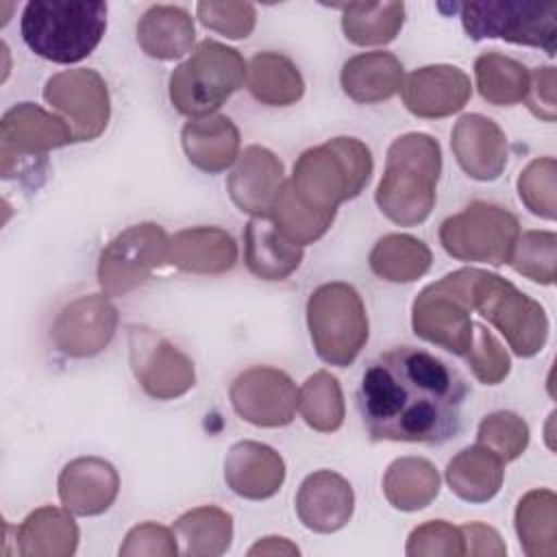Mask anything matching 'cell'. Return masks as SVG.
<instances>
[{"label":"cell","instance_id":"1","mask_svg":"<svg viewBox=\"0 0 557 557\" xmlns=\"http://www.w3.org/2000/svg\"><path fill=\"white\" fill-rule=\"evenodd\" d=\"M466 381L435 355L396 346L363 370L357 405L376 442L442 444L461 429Z\"/></svg>","mask_w":557,"mask_h":557},{"label":"cell","instance_id":"2","mask_svg":"<svg viewBox=\"0 0 557 557\" xmlns=\"http://www.w3.org/2000/svg\"><path fill=\"white\" fill-rule=\"evenodd\" d=\"M370 176V148L357 137H333L305 150L285 185L302 207L335 220L337 207L359 196Z\"/></svg>","mask_w":557,"mask_h":557},{"label":"cell","instance_id":"3","mask_svg":"<svg viewBox=\"0 0 557 557\" xmlns=\"http://www.w3.org/2000/svg\"><path fill=\"white\" fill-rule=\"evenodd\" d=\"M442 172V150L426 133H407L387 148L385 170L374 200L385 218L398 226L422 224L435 205Z\"/></svg>","mask_w":557,"mask_h":557},{"label":"cell","instance_id":"4","mask_svg":"<svg viewBox=\"0 0 557 557\" xmlns=\"http://www.w3.org/2000/svg\"><path fill=\"white\" fill-rule=\"evenodd\" d=\"M24 44L52 63H78L89 57L107 30V2L33 0L20 22Z\"/></svg>","mask_w":557,"mask_h":557},{"label":"cell","instance_id":"5","mask_svg":"<svg viewBox=\"0 0 557 557\" xmlns=\"http://www.w3.org/2000/svg\"><path fill=\"white\" fill-rule=\"evenodd\" d=\"M246 72L248 65L239 50L215 39H205L170 74V100L183 115H211L244 85Z\"/></svg>","mask_w":557,"mask_h":557},{"label":"cell","instance_id":"6","mask_svg":"<svg viewBox=\"0 0 557 557\" xmlns=\"http://www.w3.org/2000/svg\"><path fill=\"white\" fill-rule=\"evenodd\" d=\"M307 326L324 363L350 366L368 342V313L359 292L342 281L324 283L307 300Z\"/></svg>","mask_w":557,"mask_h":557},{"label":"cell","instance_id":"7","mask_svg":"<svg viewBox=\"0 0 557 557\" xmlns=\"http://www.w3.org/2000/svg\"><path fill=\"white\" fill-rule=\"evenodd\" d=\"M459 17L470 39H505L520 46L557 50V2L470 0L459 4Z\"/></svg>","mask_w":557,"mask_h":557},{"label":"cell","instance_id":"8","mask_svg":"<svg viewBox=\"0 0 557 557\" xmlns=\"http://www.w3.org/2000/svg\"><path fill=\"white\" fill-rule=\"evenodd\" d=\"M474 272L476 268L455 270L416 296L411 326L418 337L453 355L463 357L468 352L474 333L470 318Z\"/></svg>","mask_w":557,"mask_h":557},{"label":"cell","instance_id":"9","mask_svg":"<svg viewBox=\"0 0 557 557\" xmlns=\"http://www.w3.org/2000/svg\"><path fill=\"white\" fill-rule=\"evenodd\" d=\"M472 309L490 320L518 357H535L548 337V318L540 302L522 294L507 278L476 270L472 281Z\"/></svg>","mask_w":557,"mask_h":557},{"label":"cell","instance_id":"10","mask_svg":"<svg viewBox=\"0 0 557 557\" xmlns=\"http://www.w3.org/2000/svg\"><path fill=\"white\" fill-rule=\"evenodd\" d=\"M520 235L518 218L505 207L474 200L440 226L444 250L459 261L503 265Z\"/></svg>","mask_w":557,"mask_h":557},{"label":"cell","instance_id":"11","mask_svg":"<svg viewBox=\"0 0 557 557\" xmlns=\"http://www.w3.org/2000/svg\"><path fill=\"white\" fill-rule=\"evenodd\" d=\"M170 237L154 222L128 226L100 252L98 285L104 296H126L168 261Z\"/></svg>","mask_w":557,"mask_h":557},{"label":"cell","instance_id":"12","mask_svg":"<svg viewBox=\"0 0 557 557\" xmlns=\"http://www.w3.org/2000/svg\"><path fill=\"white\" fill-rule=\"evenodd\" d=\"M44 100L61 113L74 141H91L109 124V89L96 70L76 67L50 76L44 85Z\"/></svg>","mask_w":557,"mask_h":557},{"label":"cell","instance_id":"13","mask_svg":"<svg viewBox=\"0 0 557 557\" xmlns=\"http://www.w3.org/2000/svg\"><path fill=\"white\" fill-rule=\"evenodd\" d=\"M72 141V131L61 115L48 113L33 102H20L0 120V172L11 178L22 168V161L46 157L48 150Z\"/></svg>","mask_w":557,"mask_h":557},{"label":"cell","instance_id":"14","mask_svg":"<svg viewBox=\"0 0 557 557\" xmlns=\"http://www.w3.org/2000/svg\"><path fill=\"white\" fill-rule=\"evenodd\" d=\"M131 368L144 392L157 400L187 394L196 383L194 361L146 326L128 329Z\"/></svg>","mask_w":557,"mask_h":557},{"label":"cell","instance_id":"15","mask_svg":"<svg viewBox=\"0 0 557 557\" xmlns=\"http://www.w3.org/2000/svg\"><path fill=\"white\" fill-rule=\"evenodd\" d=\"M235 413L255 426H285L298 409V389L278 368L252 366L228 389Z\"/></svg>","mask_w":557,"mask_h":557},{"label":"cell","instance_id":"16","mask_svg":"<svg viewBox=\"0 0 557 557\" xmlns=\"http://www.w3.org/2000/svg\"><path fill=\"white\" fill-rule=\"evenodd\" d=\"M115 329L117 309L111 305L109 296L91 294L61 309L50 329V337L63 355L85 359L102 352L113 339Z\"/></svg>","mask_w":557,"mask_h":557},{"label":"cell","instance_id":"17","mask_svg":"<svg viewBox=\"0 0 557 557\" xmlns=\"http://www.w3.org/2000/svg\"><path fill=\"white\" fill-rule=\"evenodd\" d=\"M283 185L285 172L281 159L263 146H248L228 174L226 191L239 211L252 218H268Z\"/></svg>","mask_w":557,"mask_h":557},{"label":"cell","instance_id":"18","mask_svg":"<svg viewBox=\"0 0 557 557\" xmlns=\"http://www.w3.org/2000/svg\"><path fill=\"white\" fill-rule=\"evenodd\" d=\"M400 91L409 113L437 120L461 111L470 100L472 87L468 74L457 65H426L413 70Z\"/></svg>","mask_w":557,"mask_h":557},{"label":"cell","instance_id":"19","mask_svg":"<svg viewBox=\"0 0 557 557\" xmlns=\"http://www.w3.org/2000/svg\"><path fill=\"white\" fill-rule=\"evenodd\" d=\"M450 148L461 170L474 181L498 178L509 159L505 133L481 113L459 117L450 135Z\"/></svg>","mask_w":557,"mask_h":557},{"label":"cell","instance_id":"20","mask_svg":"<svg viewBox=\"0 0 557 557\" xmlns=\"http://www.w3.org/2000/svg\"><path fill=\"white\" fill-rule=\"evenodd\" d=\"M120 492L117 470L100 457H76L59 474L61 505L74 516L107 511Z\"/></svg>","mask_w":557,"mask_h":557},{"label":"cell","instance_id":"21","mask_svg":"<svg viewBox=\"0 0 557 557\" xmlns=\"http://www.w3.org/2000/svg\"><path fill=\"white\" fill-rule=\"evenodd\" d=\"M224 481L242 498L263 500L274 496L285 481V461L268 444L244 440L228 448Z\"/></svg>","mask_w":557,"mask_h":557},{"label":"cell","instance_id":"22","mask_svg":"<svg viewBox=\"0 0 557 557\" xmlns=\"http://www.w3.org/2000/svg\"><path fill=\"white\" fill-rule=\"evenodd\" d=\"M352 507L355 494L350 483L333 470L309 474L296 494V513L300 522L315 533H335L346 527Z\"/></svg>","mask_w":557,"mask_h":557},{"label":"cell","instance_id":"23","mask_svg":"<svg viewBox=\"0 0 557 557\" xmlns=\"http://www.w3.org/2000/svg\"><path fill=\"white\" fill-rule=\"evenodd\" d=\"M168 261L194 274H222L237 261L235 239L218 226H191L170 237Z\"/></svg>","mask_w":557,"mask_h":557},{"label":"cell","instance_id":"24","mask_svg":"<svg viewBox=\"0 0 557 557\" xmlns=\"http://www.w3.org/2000/svg\"><path fill=\"white\" fill-rule=\"evenodd\" d=\"M181 144L189 163L207 174L224 172L239 157V131L218 113L191 117L181 131Z\"/></svg>","mask_w":557,"mask_h":557},{"label":"cell","instance_id":"25","mask_svg":"<svg viewBox=\"0 0 557 557\" xmlns=\"http://www.w3.org/2000/svg\"><path fill=\"white\" fill-rule=\"evenodd\" d=\"M403 63L385 50L363 52L348 59L342 67L339 83L348 98L361 104L389 100L403 87Z\"/></svg>","mask_w":557,"mask_h":557},{"label":"cell","instance_id":"26","mask_svg":"<svg viewBox=\"0 0 557 557\" xmlns=\"http://www.w3.org/2000/svg\"><path fill=\"white\" fill-rule=\"evenodd\" d=\"M244 261L263 281H283L302 263V246L285 239L270 218H252L244 231Z\"/></svg>","mask_w":557,"mask_h":557},{"label":"cell","instance_id":"27","mask_svg":"<svg viewBox=\"0 0 557 557\" xmlns=\"http://www.w3.org/2000/svg\"><path fill=\"white\" fill-rule=\"evenodd\" d=\"M194 39V17L183 7L154 4L137 22L139 48L159 61H172L187 54Z\"/></svg>","mask_w":557,"mask_h":557},{"label":"cell","instance_id":"28","mask_svg":"<svg viewBox=\"0 0 557 557\" xmlns=\"http://www.w3.org/2000/svg\"><path fill=\"white\" fill-rule=\"evenodd\" d=\"M15 542L22 557H70L78 546V527L67 509L46 505L24 518Z\"/></svg>","mask_w":557,"mask_h":557},{"label":"cell","instance_id":"29","mask_svg":"<svg viewBox=\"0 0 557 557\" xmlns=\"http://www.w3.org/2000/svg\"><path fill=\"white\" fill-rule=\"evenodd\" d=\"M503 459L481 444L459 450L446 466L448 487L466 503L492 500L505 479Z\"/></svg>","mask_w":557,"mask_h":557},{"label":"cell","instance_id":"30","mask_svg":"<svg viewBox=\"0 0 557 557\" xmlns=\"http://www.w3.org/2000/svg\"><path fill=\"white\" fill-rule=\"evenodd\" d=\"M246 85L252 98L268 107H289L305 94L302 74L281 52L255 54L246 72Z\"/></svg>","mask_w":557,"mask_h":557},{"label":"cell","instance_id":"31","mask_svg":"<svg viewBox=\"0 0 557 557\" xmlns=\"http://www.w3.org/2000/svg\"><path fill=\"white\" fill-rule=\"evenodd\" d=\"M383 494L400 511L424 509L440 494V474L422 457H400L385 470Z\"/></svg>","mask_w":557,"mask_h":557},{"label":"cell","instance_id":"32","mask_svg":"<svg viewBox=\"0 0 557 557\" xmlns=\"http://www.w3.org/2000/svg\"><path fill=\"white\" fill-rule=\"evenodd\" d=\"M516 533L529 557L557 555V496L553 490H531L520 498Z\"/></svg>","mask_w":557,"mask_h":557},{"label":"cell","instance_id":"33","mask_svg":"<svg viewBox=\"0 0 557 557\" xmlns=\"http://www.w3.org/2000/svg\"><path fill=\"white\" fill-rule=\"evenodd\" d=\"M176 540H181L183 555L191 557H218L228 550L233 540V518L220 507L205 505L185 511L172 527Z\"/></svg>","mask_w":557,"mask_h":557},{"label":"cell","instance_id":"34","mask_svg":"<svg viewBox=\"0 0 557 557\" xmlns=\"http://www.w3.org/2000/svg\"><path fill=\"white\" fill-rule=\"evenodd\" d=\"M433 255L429 246L407 233H389L381 237L370 252V270L389 283H411L431 268Z\"/></svg>","mask_w":557,"mask_h":557},{"label":"cell","instance_id":"35","mask_svg":"<svg viewBox=\"0 0 557 557\" xmlns=\"http://www.w3.org/2000/svg\"><path fill=\"white\" fill-rule=\"evenodd\" d=\"M405 24L403 2H350L342 7V28L357 46L389 44Z\"/></svg>","mask_w":557,"mask_h":557},{"label":"cell","instance_id":"36","mask_svg":"<svg viewBox=\"0 0 557 557\" xmlns=\"http://www.w3.org/2000/svg\"><path fill=\"white\" fill-rule=\"evenodd\" d=\"M474 78L483 100L496 107H511L524 100L531 74L520 61L490 50L476 57Z\"/></svg>","mask_w":557,"mask_h":557},{"label":"cell","instance_id":"37","mask_svg":"<svg viewBox=\"0 0 557 557\" xmlns=\"http://www.w3.org/2000/svg\"><path fill=\"white\" fill-rule=\"evenodd\" d=\"M298 411L311 429L320 433L337 431L346 416L339 381L326 370L313 372L298 389Z\"/></svg>","mask_w":557,"mask_h":557},{"label":"cell","instance_id":"38","mask_svg":"<svg viewBox=\"0 0 557 557\" xmlns=\"http://www.w3.org/2000/svg\"><path fill=\"white\" fill-rule=\"evenodd\" d=\"M507 263L533 283L553 285L557 263V235L553 231H527L518 235Z\"/></svg>","mask_w":557,"mask_h":557},{"label":"cell","instance_id":"39","mask_svg":"<svg viewBox=\"0 0 557 557\" xmlns=\"http://www.w3.org/2000/svg\"><path fill=\"white\" fill-rule=\"evenodd\" d=\"M476 444L492 450L503 463L513 461L529 444V424L513 411H494L481 420Z\"/></svg>","mask_w":557,"mask_h":557},{"label":"cell","instance_id":"40","mask_svg":"<svg viewBox=\"0 0 557 557\" xmlns=\"http://www.w3.org/2000/svg\"><path fill=\"white\" fill-rule=\"evenodd\" d=\"M557 163L553 157H540L533 159L518 176V196L524 202V207L544 218L555 220L557 218Z\"/></svg>","mask_w":557,"mask_h":557},{"label":"cell","instance_id":"41","mask_svg":"<svg viewBox=\"0 0 557 557\" xmlns=\"http://www.w3.org/2000/svg\"><path fill=\"white\" fill-rule=\"evenodd\" d=\"M463 357H466L472 374L483 385H498L511 370L507 350L494 337V333L483 324H474L472 344Z\"/></svg>","mask_w":557,"mask_h":557},{"label":"cell","instance_id":"42","mask_svg":"<svg viewBox=\"0 0 557 557\" xmlns=\"http://www.w3.org/2000/svg\"><path fill=\"white\" fill-rule=\"evenodd\" d=\"M196 13H198V20L228 37V39H244L248 37L252 30H255V24H257V9L255 4L250 2H198L196 7Z\"/></svg>","mask_w":557,"mask_h":557},{"label":"cell","instance_id":"43","mask_svg":"<svg viewBox=\"0 0 557 557\" xmlns=\"http://www.w3.org/2000/svg\"><path fill=\"white\" fill-rule=\"evenodd\" d=\"M405 553L409 557H422V555L461 557L466 555L463 533L459 527H453L446 520H429L409 533Z\"/></svg>","mask_w":557,"mask_h":557},{"label":"cell","instance_id":"44","mask_svg":"<svg viewBox=\"0 0 557 557\" xmlns=\"http://www.w3.org/2000/svg\"><path fill=\"white\" fill-rule=\"evenodd\" d=\"M178 553L176 548V535L157 522H141L133 527L124 544L120 546V555L124 557H137V555H159V557H174Z\"/></svg>","mask_w":557,"mask_h":557},{"label":"cell","instance_id":"45","mask_svg":"<svg viewBox=\"0 0 557 557\" xmlns=\"http://www.w3.org/2000/svg\"><path fill=\"white\" fill-rule=\"evenodd\" d=\"M524 102L529 111L542 122H555L557 104H555V67L553 65L533 70Z\"/></svg>","mask_w":557,"mask_h":557},{"label":"cell","instance_id":"46","mask_svg":"<svg viewBox=\"0 0 557 557\" xmlns=\"http://www.w3.org/2000/svg\"><path fill=\"white\" fill-rule=\"evenodd\" d=\"M463 533V544H466V555H494L500 557L507 553L500 535L483 524V522H468L463 527H459Z\"/></svg>","mask_w":557,"mask_h":557},{"label":"cell","instance_id":"47","mask_svg":"<svg viewBox=\"0 0 557 557\" xmlns=\"http://www.w3.org/2000/svg\"><path fill=\"white\" fill-rule=\"evenodd\" d=\"M298 546L292 544L287 537H263L255 546L248 548V555H298Z\"/></svg>","mask_w":557,"mask_h":557}]
</instances>
